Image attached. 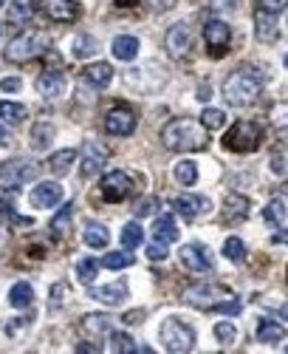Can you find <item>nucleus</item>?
I'll use <instances>...</instances> for the list:
<instances>
[{"label": "nucleus", "instance_id": "obj_1", "mask_svg": "<svg viewBox=\"0 0 288 354\" xmlns=\"http://www.w3.org/2000/svg\"><path fill=\"white\" fill-rule=\"evenodd\" d=\"M161 145L173 153H189V151H204L209 145V131L195 125L192 120H173L161 131Z\"/></svg>", "mask_w": 288, "mask_h": 354}, {"label": "nucleus", "instance_id": "obj_2", "mask_svg": "<svg viewBox=\"0 0 288 354\" xmlns=\"http://www.w3.org/2000/svg\"><path fill=\"white\" fill-rule=\"evenodd\" d=\"M263 85H266V74H263L260 68H240L224 82L221 93H224V100L229 105L243 108V105H252L260 97Z\"/></svg>", "mask_w": 288, "mask_h": 354}, {"label": "nucleus", "instance_id": "obj_3", "mask_svg": "<svg viewBox=\"0 0 288 354\" xmlns=\"http://www.w3.org/2000/svg\"><path fill=\"white\" fill-rule=\"evenodd\" d=\"M184 303L195 306V309H218L226 315L240 312V300L229 287H221V283H195L184 292Z\"/></svg>", "mask_w": 288, "mask_h": 354}, {"label": "nucleus", "instance_id": "obj_4", "mask_svg": "<svg viewBox=\"0 0 288 354\" xmlns=\"http://www.w3.org/2000/svg\"><path fill=\"white\" fill-rule=\"evenodd\" d=\"M260 142H263L260 125L252 122V120H240V122H235V125L226 131L224 148L232 151V153H252V151L260 148Z\"/></svg>", "mask_w": 288, "mask_h": 354}, {"label": "nucleus", "instance_id": "obj_5", "mask_svg": "<svg viewBox=\"0 0 288 354\" xmlns=\"http://www.w3.org/2000/svg\"><path fill=\"white\" fill-rule=\"evenodd\" d=\"M48 45H51V37L45 32H26V34H17L6 45V57L12 63H26V60H34L37 54L48 52Z\"/></svg>", "mask_w": 288, "mask_h": 354}, {"label": "nucleus", "instance_id": "obj_6", "mask_svg": "<svg viewBox=\"0 0 288 354\" xmlns=\"http://www.w3.org/2000/svg\"><path fill=\"white\" fill-rule=\"evenodd\" d=\"M158 335H161L164 349H167V351H176V354L189 351L192 346H195V332H192V326L184 323V320H178V318L164 320Z\"/></svg>", "mask_w": 288, "mask_h": 354}, {"label": "nucleus", "instance_id": "obj_7", "mask_svg": "<svg viewBox=\"0 0 288 354\" xmlns=\"http://www.w3.org/2000/svg\"><path fill=\"white\" fill-rule=\"evenodd\" d=\"M37 162L29 159H9L0 164V190H17L23 181L37 176Z\"/></svg>", "mask_w": 288, "mask_h": 354}, {"label": "nucleus", "instance_id": "obj_8", "mask_svg": "<svg viewBox=\"0 0 288 354\" xmlns=\"http://www.w3.org/2000/svg\"><path fill=\"white\" fill-rule=\"evenodd\" d=\"M133 187H136V181H133L130 173H125V170H110V173L102 179V184H99V193H102V199H105L108 204H119V201H125V199L133 193Z\"/></svg>", "mask_w": 288, "mask_h": 354}, {"label": "nucleus", "instance_id": "obj_9", "mask_svg": "<svg viewBox=\"0 0 288 354\" xmlns=\"http://www.w3.org/2000/svg\"><path fill=\"white\" fill-rule=\"evenodd\" d=\"M105 131L110 136H130L136 131V111L130 105H116L105 113Z\"/></svg>", "mask_w": 288, "mask_h": 354}, {"label": "nucleus", "instance_id": "obj_10", "mask_svg": "<svg viewBox=\"0 0 288 354\" xmlns=\"http://www.w3.org/2000/svg\"><path fill=\"white\" fill-rule=\"evenodd\" d=\"M229 40H232L229 23H224V20H206V26H204V43H206V49H209L212 57H221V54L229 49Z\"/></svg>", "mask_w": 288, "mask_h": 354}, {"label": "nucleus", "instance_id": "obj_11", "mask_svg": "<svg viewBox=\"0 0 288 354\" xmlns=\"http://www.w3.org/2000/svg\"><path fill=\"white\" fill-rule=\"evenodd\" d=\"M105 162H108V148L99 145V142H85V148H82V179H91L96 176L102 168H105Z\"/></svg>", "mask_w": 288, "mask_h": 354}, {"label": "nucleus", "instance_id": "obj_12", "mask_svg": "<svg viewBox=\"0 0 288 354\" xmlns=\"http://www.w3.org/2000/svg\"><path fill=\"white\" fill-rule=\"evenodd\" d=\"M43 14L54 23H74L80 17V3L77 0H43Z\"/></svg>", "mask_w": 288, "mask_h": 354}, {"label": "nucleus", "instance_id": "obj_13", "mask_svg": "<svg viewBox=\"0 0 288 354\" xmlns=\"http://www.w3.org/2000/svg\"><path fill=\"white\" fill-rule=\"evenodd\" d=\"M189 43H192V34H189L187 23H176V26H170V29H167V34H164V49H167V54L176 57V60L189 52Z\"/></svg>", "mask_w": 288, "mask_h": 354}, {"label": "nucleus", "instance_id": "obj_14", "mask_svg": "<svg viewBox=\"0 0 288 354\" xmlns=\"http://www.w3.org/2000/svg\"><path fill=\"white\" fill-rule=\"evenodd\" d=\"M29 201L34 210H51L54 204L62 201V187L57 181H40L37 187H32Z\"/></svg>", "mask_w": 288, "mask_h": 354}, {"label": "nucleus", "instance_id": "obj_15", "mask_svg": "<svg viewBox=\"0 0 288 354\" xmlns=\"http://www.w3.org/2000/svg\"><path fill=\"white\" fill-rule=\"evenodd\" d=\"M178 258H181V264H184L189 272H209V269H212V252H209L206 247L187 244V247H181Z\"/></svg>", "mask_w": 288, "mask_h": 354}, {"label": "nucleus", "instance_id": "obj_16", "mask_svg": "<svg viewBox=\"0 0 288 354\" xmlns=\"http://www.w3.org/2000/svg\"><path fill=\"white\" fill-rule=\"evenodd\" d=\"M65 88H68V80L60 71H45V74L37 77V93L45 100H60L65 93Z\"/></svg>", "mask_w": 288, "mask_h": 354}, {"label": "nucleus", "instance_id": "obj_17", "mask_svg": "<svg viewBox=\"0 0 288 354\" xmlns=\"http://www.w3.org/2000/svg\"><path fill=\"white\" fill-rule=\"evenodd\" d=\"M209 199L206 196H192V193H187V196H178V199H173V210L178 212V216H184V219H195V216H201V212H209Z\"/></svg>", "mask_w": 288, "mask_h": 354}, {"label": "nucleus", "instance_id": "obj_18", "mask_svg": "<svg viewBox=\"0 0 288 354\" xmlns=\"http://www.w3.org/2000/svg\"><path fill=\"white\" fill-rule=\"evenodd\" d=\"M91 298L99 300V303H108V306H119V303L128 300V283L125 280H113V283H108V287H93Z\"/></svg>", "mask_w": 288, "mask_h": 354}, {"label": "nucleus", "instance_id": "obj_19", "mask_svg": "<svg viewBox=\"0 0 288 354\" xmlns=\"http://www.w3.org/2000/svg\"><path fill=\"white\" fill-rule=\"evenodd\" d=\"M249 199L246 196H240V193H229L226 199H224V219L229 221V224H240L246 216H249Z\"/></svg>", "mask_w": 288, "mask_h": 354}, {"label": "nucleus", "instance_id": "obj_20", "mask_svg": "<svg viewBox=\"0 0 288 354\" xmlns=\"http://www.w3.org/2000/svg\"><path fill=\"white\" fill-rule=\"evenodd\" d=\"M277 14H269V12H263L257 9L254 12V37L260 43H274L277 40Z\"/></svg>", "mask_w": 288, "mask_h": 354}, {"label": "nucleus", "instance_id": "obj_21", "mask_svg": "<svg viewBox=\"0 0 288 354\" xmlns=\"http://www.w3.org/2000/svg\"><path fill=\"white\" fill-rule=\"evenodd\" d=\"M110 54H113L116 60H125V63L136 60V57H139V37H133V34H119V37H113Z\"/></svg>", "mask_w": 288, "mask_h": 354}, {"label": "nucleus", "instance_id": "obj_22", "mask_svg": "<svg viewBox=\"0 0 288 354\" xmlns=\"http://www.w3.org/2000/svg\"><path fill=\"white\" fill-rule=\"evenodd\" d=\"M82 80L91 85V88H108L113 82V68L108 63H93L82 71Z\"/></svg>", "mask_w": 288, "mask_h": 354}, {"label": "nucleus", "instance_id": "obj_23", "mask_svg": "<svg viewBox=\"0 0 288 354\" xmlns=\"http://www.w3.org/2000/svg\"><path fill=\"white\" fill-rule=\"evenodd\" d=\"M54 136H57V128L48 122V120H40V122H34V128H32V136H29V142H32V151H48V145L54 142Z\"/></svg>", "mask_w": 288, "mask_h": 354}, {"label": "nucleus", "instance_id": "obj_24", "mask_svg": "<svg viewBox=\"0 0 288 354\" xmlns=\"http://www.w3.org/2000/svg\"><path fill=\"white\" fill-rule=\"evenodd\" d=\"M82 241H85L91 250H105V247L110 244V232H108L105 224L91 221V224L85 227V232H82Z\"/></svg>", "mask_w": 288, "mask_h": 354}, {"label": "nucleus", "instance_id": "obj_25", "mask_svg": "<svg viewBox=\"0 0 288 354\" xmlns=\"http://www.w3.org/2000/svg\"><path fill=\"white\" fill-rule=\"evenodd\" d=\"M110 326H113V318L110 315H85L82 318V332L88 335V338H102V335H108L110 332Z\"/></svg>", "mask_w": 288, "mask_h": 354}, {"label": "nucleus", "instance_id": "obj_26", "mask_svg": "<svg viewBox=\"0 0 288 354\" xmlns=\"http://www.w3.org/2000/svg\"><path fill=\"white\" fill-rule=\"evenodd\" d=\"M9 303L14 306V309H29V306L34 303V289H32V283H26V280L14 283L12 292H9Z\"/></svg>", "mask_w": 288, "mask_h": 354}, {"label": "nucleus", "instance_id": "obj_27", "mask_svg": "<svg viewBox=\"0 0 288 354\" xmlns=\"http://www.w3.org/2000/svg\"><path fill=\"white\" fill-rule=\"evenodd\" d=\"M74 162H77V151H71V148L57 151L51 159H48V170H51L54 176H65V173H71V164Z\"/></svg>", "mask_w": 288, "mask_h": 354}, {"label": "nucleus", "instance_id": "obj_28", "mask_svg": "<svg viewBox=\"0 0 288 354\" xmlns=\"http://www.w3.org/2000/svg\"><path fill=\"white\" fill-rule=\"evenodd\" d=\"M257 340L260 343H280V340H285V326L272 323V320H260L257 323Z\"/></svg>", "mask_w": 288, "mask_h": 354}, {"label": "nucleus", "instance_id": "obj_29", "mask_svg": "<svg viewBox=\"0 0 288 354\" xmlns=\"http://www.w3.org/2000/svg\"><path fill=\"white\" fill-rule=\"evenodd\" d=\"M173 176H176V181L184 184V187L195 184V181H198V164H195V162H189V159H181L176 168H173Z\"/></svg>", "mask_w": 288, "mask_h": 354}, {"label": "nucleus", "instance_id": "obj_30", "mask_svg": "<svg viewBox=\"0 0 288 354\" xmlns=\"http://www.w3.org/2000/svg\"><path fill=\"white\" fill-rule=\"evenodd\" d=\"M0 120L9 122V125H20L23 120H26V105L3 100V102H0Z\"/></svg>", "mask_w": 288, "mask_h": 354}, {"label": "nucleus", "instance_id": "obj_31", "mask_svg": "<svg viewBox=\"0 0 288 354\" xmlns=\"http://www.w3.org/2000/svg\"><path fill=\"white\" fill-rule=\"evenodd\" d=\"M34 17V0H14V3L9 6V20L12 23H29Z\"/></svg>", "mask_w": 288, "mask_h": 354}, {"label": "nucleus", "instance_id": "obj_32", "mask_svg": "<svg viewBox=\"0 0 288 354\" xmlns=\"http://www.w3.org/2000/svg\"><path fill=\"white\" fill-rule=\"evenodd\" d=\"M156 239L170 244V241H178V227H176V219L173 216H161L156 221Z\"/></svg>", "mask_w": 288, "mask_h": 354}, {"label": "nucleus", "instance_id": "obj_33", "mask_svg": "<svg viewBox=\"0 0 288 354\" xmlns=\"http://www.w3.org/2000/svg\"><path fill=\"white\" fill-rule=\"evenodd\" d=\"M93 52H96V40L91 34H77L74 40H71V54H74L77 60H88Z\"/></svg>", "mask_w": 288, "mask_h": 354}, {"label": "nucleus", "instance_id": "obj_34", "mask_svg": "<svg viewBox=\"0 0 288 354\" xmlns=\"http://www.w3.org/2000/svg\"><path fill=\"white\" fill-rule=\"evenodd\" d=\"M71 221H74V204H65L60 212H57V216L51 219V232L54 235H65L68 230H71Z\"/></svg>", "mask_w": 288, "mask_h": 354}, {"label": "nucleus", "instance_id": "obj_35", "mask_svg": "<svg viewBox=\"0 0 288 354\" xmlns=\"http://www.w3.org/2000/svg\"><path fill=\"white\" fill-rule=\"evenodd\" d=\"M224 255L229 258L232 264H243L249 252H246V244L240 241V239H235V235H232V239H226V241H224Z\"/></svg>", "mask_w": 288, "mask_h": 354}, {"label": "nucleus", "instance_id": "obj_36", "mask_svg": "<svg viewBox=\"0 0 288 354\" xmlns=\"http://www.w3.org/2000/svg\"><path fill=\"white\" fill-rule=\"evenodd\" d=\"M263 219H266L269 224H274V227H280V224L288 219V210H285V204H283L280 199H272V201L266 204V210H263Z\"/></svg>", "mask_w": 288, "mask_h": 354}, {"label": "nucleus", "instance_id": "obj_37", "mask_svg": "<svg viewBox=\"0 0 288 354\" xmlns=\"http://www.w3.org/2000/svg\"><path fill=\"white\" fill-rule=\"evenodd\" d=\"M110 351L113 354H136L139 351V346L133 343V338H128V335H122V332H110Z\"/></svg>", "mask_w": 288, "mask_h": 354}, {"label": "nucleus", "instance_id": "obj_38", "mask_svg": "<svg viewBox=\"0 0 288 354\" xmlns=\"http://www.w3.org/2000/svg\"><path fill=\"white\" fill-rule=\"evenodd\" d=\"M141 241H144V230H141V224H136V221L125 224V230H122V244H125V250H136Z\"/></svg>", "mask_w": 288, "mask_h": 354}, {"label": "nucleus", "instance_id": "obj_39", "mask_svg": "<svg viewBox=\"0 0 288 354\" xmlns=\"http://www.w3.org/2000/svg\"><path fill=\"white\" fill-rule=\"evenodd\" d=\"M201 125H204L206 131H218V128L226 125V113H224L221 108H206V111L201 113Z\"/></svg>", "mask_w": 288, "mask_h": 354}, {"label": "nucleus", "instance_id": "obj_40", "mask_svg": "<svg viewBox=\"0 0 288 354\" xmlns=\"http://www.w3.org/2000/svg\"><path fill=\"white\" fill-rule=\"evenodd\" d=\"M96 275H99V261H96V258H82L77 264V278L82 283H93Z\"/></svg>", "mask_w": 288, "mask_h": 354}, {"label": "nucleus", "instance_id": "obj_41", "mask_svg": "<svg viewBox=\"0 0 288 354\" xmlns=\"http://www.w3.org/2000/svg\"><path fill=\"white\" fill-rule=\"evenodd\" d=\"M133 261H136V258L130 252H110V255L102 258V267H108V269H125V267H133Z\"/></svg>", "mask_w": 288, "mask_h": 354}, {"label": "nucleus", "instance_id": "obj_42", "mask_svg": "<svg viewBox=\"0 0 288 354\" xmlns=\"http://www.w3.org/2000/svg\"><path fill=\"white\" fill-rule=\"evenodd\" d=\"M272 125L280 133H288V102H280L272 108Z\"/></svg>", "mask_w": 288, "mask_h": 354}, {"label": "nucleus", "instance_id": "obj_43", "mask_svg": "<svg viewBox=\"0 0 288 354\" xmlns=\"http://www.w3.org/2000/svg\"><path fill=\"white\" fill-rule=\"evenodd\" d=\"M65 295H68V283H65V280L54 283V287H51V303H48V309H51V312H60V309H62V303H65Z\"/></svg>", "mask_w": 288, "mask_h": 354}, {"label": "nucleus", "instance_id": "obj_44", "mask_svg": "<svg viewBox=\"0 0 288 354\" xmlns=\"http://www.w3.org/2000/svg\"><path fill=\"white\" fill-rule=\"evenodd\" d=\"M215 338H218L224 346H232L237 332H235V326L232 323H215Z\"/></svg>", "mask_w": 288, "mask_h": 354}, {"label": "nucleus", "instance_id": "obj_45", "mask_svg": "<svg viewBox=\"0 0 288 354\" xmlns=\"http://www.w3.org/2000/svg\"><path fill=\"white\" fill-rule=\"evenodd\" d=\"M156 210H158V199H156V196H147V199H141V201L136 204L133 212H136L139 219H147V216H153Z\"/></svg>", "mask_w": 288, "mask_h": 354}, {"label": "nucleus", "instance_id": "obj_46", "mask_svg": "<svg viewBox=\"0 0 288 354\" xmlns=\"http://www.w3.org/2000/svg\"><path fill=\"white\" fill-rule=\"evenodd\" d=\"M257 9L269 14H280L283 9H288V0H257Z\"/></svg>", "mask_w": 288, "mask_h": 354}, {"label": "nucleus", "instance_id": "obj_47", "mask_svg": "<svg viewBox=\"0 0 288 354\" xmlns=\"http://www.w3.org/2000/svg\"><path fill=\"white\" fill-rule=\"evenodd\" d=\"M269 168H272L274 176H288V159L283 153H274L272 162H269Z\"/></svg>", "mask_w": 288, "mask_h": 354}, {"label": "nucleus", "instance_id": "obj_48", "mask_svg": "<svg viewBox=\"0 0 288 354\" xmlns=\"http://www.w3.org/2000/svg\"><path fill=\"white\" fill-rule=\"evenodd\" d=\"M167 255H170V252H167V244H164V241H158V239L147 247V258H150V261H164Z\"/></svg>", "mask_w": 288, "mask_h": 354}, {"label": "nucleus", "instance_id": "obj_49", "mask_svg": "<svg viewBox=\"0 0 288 354\" xmlns=\"http://www.w3.org/2000/svg\"><path fill=\"white\" fill-rule=\"evenodd\" d=\"M144 3H147L150 9H156V12H170L178 0H144Z\"/></svg>", "mask_w": 288, "mask_h": 354}, {"label": "nucleus", "instance_id": "obj_50", "mask_svg": "<svg viewBox=\"0 0 288 354\" xmlns=\"http://www.w3.org/2000/svg\"><path fill=\"white\" fill-rule=\"evenodd\" d=\"M23 326H29V320H6V332L9 335H17Z\"/></svg>", "mask_w": 288, "mask_h": 354}, {"label": "nucleus", "instance_id": "obj_51", "mask_svg": "<svg viewBox=\"0 0 288 354\" xmlns=\"http://www.w3.org/2000/svg\"><path fill=\"white\" fill-rule=\"evenodd\" d=\"M0 88L12 93V91H17V88H20V80H17V77H9V80H3V82H0Z\"/></svg>", "mask_w": 288, "mask_h": 354}, {"label": "nucleus", "instance_id": "obj_52", "mask_svg": "<svg viewBox=\"0 0 288 354\" xmlns=\"http://www.w3.org/2000/svg\"><path fill=\"white\" fill-rule=\"evenodd\" d=\"M6 145H12V133L0 125V148H6Z\"/></svg>", "mask_w": 288, "mask_h": 354}, {"label": "nucleus", "instance_id": "obj_53", "mask_svg": "<svg viewBox=\"0 0 288 354\" xmlns=\"http://www.w3.org/2000/svg\"><path fill=\"white\" fill-rule=\"evenodd\" d=\"M272 241H274V244H288V230L274 232V235H272Z\"/></svg>", "mask_w": 288, "mask_h": 354}, {"label": "nucleus", "instance_id": "obj_54", "mask_svg": "<svg viewBox=\"0 0 288 354\" xmlns=\"http://www.w3.org/2000/svg\"><path fill=\"white\" fill-rule=\"evenodd\" d=\"M6 241H9V230L0 224V252H3V247H6Z\"/></svg>", "mask_w": 288, "mask_h": 354}, {"label": "nucleus", "instance_id": "obj_55", "mask_svg": "<svg viewBox=\"0 0 288 354\" xmlns=\"http://www.w3.org/2000/svg\"><path fill=\"white\" fill-rule=\"evenodd\" d=\"M77 351H99V349L91 346V343H80V346H77Z\"/></svg>", "mask_w": 288, "mask_h": 354}, {"label": "nucleus", "instance_id": "obj_56", "mask_svg": "<svg viewBox=\"0 0 288 354\" xmlns=\"http://www.w3.org/2000/svg\"><path fill=\"white\" fill-rule=\"evenodd\" d=\"M277 315H280L283 320H288V303H283V306H280V309H277Z\"/></svg>", "mask_w": 288, "mask_h": 354}, {"label": "nucleus", "instance_id": "obj_57", "mask_svg": "<svg viewBox=\"0 0 288 354\" xmlns=\"http://www.w3.org/2000/svg\"><path fill=\"white\" fill-rule=\"evenodd\" d=\"M283 193H285V196H288V181H285V184H283Z\"/></svg>", "mask_w": 288, "mask_h": 354}, {"label": "nucleus", "instance_id": "obj_58", "mask_svg": "<svg viewBox=\"0 0 288 354\" xmlns=\"http://www.w3.org/2000/svg\"><path fill=\"white\" fill-rule=\"evenodd\" d=\"M3 6H6V0H0V9H3Z\"/></svg>", "mask_w": 288, "mask_h": 354}, {"label": "nucleus", "instance_id": "obj_59", "mask_svg": "<svg viewBox=\"0 0 288 354\" xmlns=\"http://www.w3.org/2000/svg\"><path fill=\"white\" fill-rule=\"evenodd\" d=\"M285 68H288V54H285Z\"/></svg>", "mask_w": 288, "mask_h": 354}, {"label": "nucleus", "instance_id": "obj_60", "mask_svg": "<svg viewBox=\"0 0 288 354\" xmlns=\"http://www.w3.org/2000/svg\"><path fill=\"white\" fill-rule=\"evenodd\" d=\"M122 3H128V0H122Z\"/></svg>", "mask_w": 288, "mask_h": 354}, {"label": "nucleus", "instance_id": "obj_61", "mask_svg": "<svg viewBox=\"0 0 288 354\" xmlns=\"http://www.w3.org/2000/svg\"><path fill=\"white\" fill-rule=\"evenodd\" d=\"M285 351H288V346H285Z\"/></svg>", "mask_w": 288, "mask_h": 354}]
</instances>
